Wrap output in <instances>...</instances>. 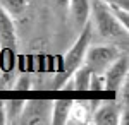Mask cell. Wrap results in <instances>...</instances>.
<instances>
[{
	"label": "cell",
	"instance_id": "12",
	"mask_svg": "<svg viewBox=\"0 0 129 125\" xmlns=\"http://www.w3.org/2000/svg\"><path fill=\"white\" fill-rule=\"evenodd\" d=\"M29 5V0H0V9H4L10 17H19Z\"/></svg>",
	"mask_w": 129,
	"mask_h": 125
},
{
	"label": "cell",
	"instance_id": "4",
	"mask_svg": "<svg viewBox=\"0 0 129 125\" xmlns=\"http://www.w3.org/2000/svg\"><path fill=\"white\" fill-rule=\"evenodd\" d=\"M50 116H52V101L33 99V101L24 103L19 122L26 125H41V123H50Z\"/></svg>",
	"mask_w": 129,
	"mask_h": 125
},
{
	"label": "cell",
	"instance_id": "18",
	"mask_svg": "<svg viewBox=\"0 0 129 125\" xmlns=\"http://www.w3.org/2000/svg\"><path fill=\"white\" fill-rule=\"evenodd\" d=\"M7 123V116H5V108H4V103H0V125Z\"/></svg>",
	"mask_w": 129,
	"mask_h": 125
},
{
	"label": "cell",
	"instance_id": "11",
	"mask_svg": "<svg viewBox=\"0 0 129 125\" xmlns=\"http://www.w3.org/2000/svg\"><path fill=\"white\" fill-rule=\"evenodd\" d=\"M72 84H74V89H78V91H88L89 87V77H91V70H89L88 65H79V67L76 69L74 72H72Z\"/></svg>",
	"mask_w": 129,
	"mask_h": 125
},
{
	"label": "cell",
	"instance_id": "3",
	"mask_svg": "<svg viewBox=\"0 0 129 125\" xmlns=\"http://www.w3.org/2000/svg\"><path fill=\"white\" fill-rule=\"evenodd\" d=\"M120 51L114 45H98V46H88L84 55V65H88L93 74H105V70L117 60Z\"/></svg>",
	"mask_w": 129,
	"mask_h": 125
},
{
	"label": "cell",
	"instance_id": "7",
	"mask_svg": "<svg viewBox=\"0 0 129 125\" xmlns=\"http://www.w3.org/2000/svg\"><path fill=\"white\" fill-rule=\"evenodd\" d=\"M71 10V17L74 21V26L81 29L89 21L91 16V0H69L67 2Z\"/></svg>",
	"mask_w": 129,
	"mask_h": 125
},
{
	"label": "cell",
	"instance_id": "15",
	"mask_svg": "<svg viewBox=\"0 0 129 125\" xmlns=\"http://www.w3.org/2000/svg\"><path fill=\"white\" fill-rule=\"evenodd\" d=\"M88 89H91V91H103V89H105V79H103V74H93V72H91Z\"/></svg>",
	"mask_w": 129,
	"mask_h": 125
},
{
	"label": "cell",
	"instance_id": "9",
	"mask_svg": "<svg viewBox=\"0 0 129 125\" xmlns=\"http://www.w3.org/2000/svg\"><path fill=\"white\" fill-rule=\"evenodd\" d=\"M71 99H59V101H52V116H50V123L53 125H64L67 123V116L71 110Z\"/></svg>",
	"mask_w": 129,
	"mask_h": 125
},
{
	"label": "cell",
	"instance_id": "8",
	"mask_svg": "<svg viewBox=\"0 0 129 125\" xmlns=\"http://www.w3.org/2000/svg\"><path fill=\"white\" fill-rule=\"evenodd\" d=\"M93 122L100 125H117L120 122V111L115 105H103L95 110Z\"/></svg>",
	"mask_w": 129,
	"mask_h": 125
},
{
	"label": "cell",
	"instance_id": "19",
	"mask_svg": "<svg viewBox=\"0 0 129 125\" xmlns=\"http://www.w3.org/2000/svg\"><path fill=\"white\" fill-rule=\"evenodd\" d=\"M57 2H59L60 5H67V2H69V0H57Z\"/></svg>",
	"mask_w": 129,
	"mask_h": 125
},
{
	"label": "cell",
	"instance_id": "6",
	"mask_svg": "<svg viewBox=\"0 0 129 125\" xmlns=\"http://www.w3.org/2000/svg\"><path fill=\"white\" fill-rule=\"evenodd\" d=\"M16 24L4 9H0V46L2 50H14L16 46Z\"/></svg>",
	"mask_w": 129,
	"mask_h": 125
},
{
	"label": "cell",
	"instance_id": "5",
	"mask_svg": "<svg viewBox=\"0 0 129 125\" xmlns=\"http://www.w3.org/2000/svg\"><path fill=\"white\" fill-rule=\"evenodd\" d=\"M127 69H129L127 55L126 53H120L119 57H117V60L103 74L105 89H109V91H119L122 82L127 81Z\"/></svg>",
	"mask_w": 129,
	"mask_h": 125
},
{
	"label": "cell",
	"instance_id": "13",
	"mask_svg": "<svg viewBox=\"0 0 129 125\" xmlns=\"http://www.w3.org/2000/svg\"><path fill=\"white\" fill-rule=\"evenodd\" d=\"M24 103H26V99H9V101L4 103L5 116H7V122H9V123L19 122V116H21V113H22Z\"/></svg>",
	"mask_w": 129,
	"mask_h": 125
},
{
	"label": "cell",
	"instance_id": "14",
	"mask_svg": "<svg viewBox=\"0 0 129 125\" xmlns=\"http://www.w3.org/2000/svg\"><path fill=\"white\" fill-rule=\"evenodd\" d=\"M110 9H112V12H114L115 19L119 21L126 29H129V12H127V9H122V7H119V5H110Z\"/></svg>",
	"mask_w": 129,
	"mask_h": 125
},
{
	"label": "cell",
	"instance_id": "16",
	"mask_svg": "<svg viewBox=\"0 0 129 125\" xmlns=\"http://www.w3.org/2000/svg\"><path fill=\"white\" fill-rule=\"evenodd\" d=\"M31 87V81L28 77H21L19 81L16 82V89L17 91H26V89H29Z\"/></svg>",
	"mask_w": 129,
	"mask_h": 125
},
{
	"label": "cell",
	"instance_id": "10",
	"mask_svg": "<svg viewBox=\"0 0 129 125\" xmlns=\"http://www.w3.org/2000/svg\"><path fill=\"white\" fill-rule=\"evenodd\" d=\"M89 118V110L86 105H83L79 101H72L67 116V123H86Z\"/></svg>",
	"mask_w": 129,
	"mask_h": 125
},
{
	"label": "cell",
	"instance_id": "2",
	"mask_svg": "<svg viewBox=\"0 0 129 125\" xmlns=\"http://www.w3.org/2000/svg\"><path fill=\"white\" fill-rule=\"evenodd\" d=\"M91 38H93V29H91V22H86L83 28L76 43L71 46V50L66 53L64 57V69H62V74L66 77L72 76V72L76 69L84 64V55H86V50L91 45Z\"/></svg>",
	"mask_w": 129,
	"mask_h": 125
},
{
	"label": "cell",
	"instance_id": "1",
	"mask_svg": "<svg viewBox=\"0 0 129 125\" xmlns=\"http://www.w3.org/2000/svg\"><path fill=\"white\" fill-rule=\"evenodd\" d=\"M91 14L93 22L103 38H124L127 36V29L115 19L109 4L103 0H91Z\"/></svg>",
	"mask_w": 129,
	"mask_h": 125
},
{
	"label": "cell",
	"instance_id": "17",
	"mask_svg": "<svg viewBox=\"0 0 129 125\" xmlns=\"http://www.w3.org/2000/svg\"><path fill=\"white\" fill-rule=\"evenodd\" d=\"M109 5H119L122 9H129V0H103Z\"/></svg>",
	"mask_w": 129,
	"mask_h": 125
}]
</instances>
